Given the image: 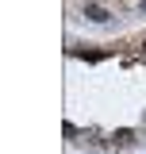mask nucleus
I'll return each instance as SVG.
<instances>
[{"mask_svg":"<svg viewBox=\"0 0 146 154\" xmlns=\"http://www.w3.org/2000/svg\"><path fill=\"white\" fill-rule=\"evenodd\" d=\"M85 16L92 23H108V8H100V4H85Z\"/></svg>","mask_w":146,"mask_h":154,"instance_id":"f257e3e1","label":"nucleus"},{"mask_svg":"<svg viewBox=\"0 0 146 154\" xmlns=\"http://www.w3.org/2000/svg\"><path fill=\"white\" fill-rule=\"evenodd\" d=\"M111 143H119V146H131V143H135V131H127V127H119V131L111 135Z\"/></svg>","mask_w":146,"mask_h":154,"instance_id":"f03ea898","label":"nucleus"},{"mask_svg":"<svg viewBox=\"0 0 146 154\" xmlns=\"http://www.w3.org/2000/svg\"><path fill=\"white\" fill-rule=\"evenodd\" d=\"M142 54H146V38H142Z\"/></svg>","mask_w":146,"mask_h":154,"instance_id":"7ed1b4c3","label":"nucleus"},{"mask_svg":"<svg viewBox=\"0 0 146 154\" xmlns=\"http://www.w3.org/2000/svg\"><path fill=\"white\" fill-rule=\"evenodd\" d=\"M142 16H146V0H142Z\"/></svg>","mask_w":146,"mask_h":154,"instance_id":"20e7f679","label":"nucleus"}]
</instances>
